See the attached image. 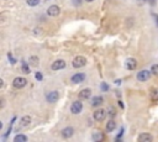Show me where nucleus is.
I'll return each instance as SVG.
<instances>
[{"mask_svg":"<svg viewBox=\"0 0 158 142\" xmlns=\"http://www.w3.org/2000/svg\"><path fill=\"white\" fill-rule=\"evenodd\" d=\"M26 84H27V80H26V78H24V77H16V78L13 80V85H14V88H16V89H22Z\"/></svg>","mask_w":158,"mask_h":142,"instance_id":"nucleus-1","label":"nucleus"},{"mask_svg":"<svg viewBox=\"0 0 158 142\" xmlns=\"http://www.w3.org/2000/svg\"><path fill=\"white\" fill-rule=\"evenodd\" d=\"M73 67L74 68H82L87 64V59L85 57H83V56H77L74 59H73Z\"/></svg>","mask_w":158,"mask_h":142,"instance_id":"nucleus-2","label":"nucleus"},{"mask_svg":"<svg viewBox=\"0 0 158 142\" xmlns=\"http://www.w3.org/2000/svg\"><path fill=\"white\" fill-rule=\"evenodd\" d=\"M82 109H83V103H80L79 100L74 101V103L72 104V106H70V111H72V114H74V115L79 114L80 111H82Z\"/></svg>","mask_w":158,"mask_h":142,"instance_id":"nucleus-3","label":"nucleus"},{"mask_svg":"<svg viewBox=\"0 0 158 142\" xmlns=\"http://www.w3.org/2000/svg\"><path fill=\"white\" fill-rule=\"evenodd\" d=\"M93 116H94V120L95 121H103L105 119V116H106V113H105V110H103V109H98L94 111Z\"/></svg>","mask_w":158,"mask_h":142,"instance_id":"nucleus-4","label":"nucleus"},{"mask_svg":"<svg viewBox=\"0 0 158 142\" xmlns=\"http://www.w3.org/2000/svg\"><path fill=\"white\" fill-rule=\"evenodd\" d=\"M73 134H74V129H73L72 126L64 127V129L62 130V132H61V135H62L63 138H69V137L73 136Z\"/></svg>","mask_w":158,"mask_h":142,"instance_id":"nucleus-5","label":"nucleus"},{"mask_svg":"<svg viewBox=\"0 0 158 142\" xmlns=\"http://www.w3.org/2000/svg\"><path fill=\"white\" fill-rule=\"evenodd\" d=\"M59 13H61V10H59V7H58L57 5H51V6L47 9V14H48L49 16L56 17V16L59 15Z\"/></svg>","mask_w":158,"mask_h":142,"instance_id":"nucleus-6","label":"nucleus"},{"mask_svg":"<svg viewBox=\"0 0 158 142\" xmlns=\"http://www.w3.org/2000/svg\"><path fill=\"white\" fill-rule=\"evenodd\" d=\"M84 79H85V74L84 73H77L72 77V83H74V84H79V83H83L84 82Z\"/></svg>","mask_w":158,"mask_h":142,"instance_id":"nucleus-7","label":"nucleus"},{"mask_svg":"<svg viewBox=\"0 0 158 142\" xmlns=\"http://www.w3.org/2000/svg\"><path fill=\"white\" fill-rule=\"evenodd\" d=\"M52 69L53 70H59V69H63L66 67V62L63 59H57V61H55L53 63H52Z\"/></svg>","mask_w":158,"mask_h":142,"instance_id":"nucleus-8","label":"nucleus"},{"mask_svg":"<svg viewBox=\"0 0 158 142\" xmlns=\"http://www.w3.org/2000/svg\"><path fill=\"white\" fill-rule=\"evenodd\" d=\"M151 73H152V72H148V70L143 69V70H141V72H139V74H137V79L140 80V82H146V80H148Z\"/></svg>","mask_w":158,"mask_h":142,"instance_id":"nucleus-9","label":"nucleus"},{"mask_svg":"<svg viewBox=\"0 0 158 142\" xmlns=\"http://www.w3.org/2000/svg\"><path fill=\"white\" fill-rule=\"evenodd\" d=\"M59 99V93L58 92H51L49 94H47V101L48 103H56V101Z\"/></svg>","mask_w":158,"mask_h":142,"instance_id":"nucleus-10","label":"nucleus"},{"mask_svg":"<svg viewBox=\"0 0 158 142\" xmlns=\"http://www.w3.org/2000/svg\"><path fill=\"white\" fill-rule=\"evenodd\" d=\"M136 67H137V61H136L135 58H129L127 61H126V68H127L129 70H133Z\"/></svg>","mask_w":158,"mask_h":142,"instance_id":"nucleus-11","label":"nucleus"},{"mask_svg":"<svg viewBox=\"0 0 158 142\" xmlns=\"http://www.w3.org/2000/svg\"><path fill=\"white\" fill-rule=\"evenodd\" d=\"M30 124H31V117H30V116H24V117H21V120H20V127H21V129L28 127Z\"/></svg>","mask_w":158,"mask_h":142,"instance_id":"nucleus-12","label":"nucleus"},{"mask_svg":"<svg viewBox=\"0 0 158 142\" xmlns=\"http://www.w3.org/2000/svg\"><path fill=\"white\" fill-rule=\"evenodd\" d=\"M91 95V90L90 89H83L79 92V99H89Z\"/></svg>","mask_w":158,"mask_h":142,"instance_id":"nucleus-13","label":"nucleus"},{"mask_svg":"<svg viewBox=\"0 0 158 142\" xmlns=\"http://www.w3.org/2000/svg\"><path fill=\"white\" fill-rule=\"evenodd\" d=\"M103 103H104V99H103V96H99V95L98 96H94L93 100H91V105L95 106V108L97 106H100Z\"/></svg>","mask_w":158,"mask_h":142,"instance_id":"nucleus-14","label":"nucleus"},{"mask_svg":"<svg viewBox=\"0 0 158 142\" xmlns=\"http://www.w3.org/2000/svg\"><path fill=\"white\" fill-rule=\"evenodd\" d=\"M153 140V137L150 134H141L139 136V141L140 142H151Z\"/></svg>","mask_w":158,"mask_h":142,"instance_id":"nucleus-15","label":"nucleus"},{"mask_svg":"<svg viewBox=\"0 0 158 142\" xmlns=\"http://www.w3.org/2000/svg\"><path fill=\"white\" fill-rule=\"evenodd\" d=\"M93 140L95 141V142H100L104 140V135L101 131H94L93 132Z\"/></svg>","mask_w":158,"mask_h":142,"instance_id":"nucleus-16","label":"nucleus"},{"mask_svg":"<svg viewBox=\"0 0 158 142\" xmlns=\"http://www.w3.org/2000/svg\"><path fill=\"white\" fill-rule=\"evenodd\" d=\"M115 127H116V123H115L114 120H109V123L106 124V131H108V132H111V131H114Z\"/></svg>","mask_w":158,"mask_h":142,"instance_id":"nucleus-17","label":"nucleus"},{"mask_svg":"<svg viewBox=\"0 0 158 142\" xmlns=\"http://www.w3.org/2000/svg\"><path fill=\"white\" fill-rule=\"evenodd\" d=\"M14 141L15 142H27V136H25V135H16Z\"/></svg>","mask_w":158,"mask_h":142,"instance_id":"nucleus-18","label":"nucleus"},{"mask_svg":"<svg viewBox=\"0 0 158 142\" xmlns=\"http://www.w3.org/2000/svg\"><path fill=\"white\" fill-rule=\"evenodd\" d=\"M28 64H31L32 67H36L37 64H38V58L36 57V56H32V57H30V59H28Z\"/></svg>","mask_w":158,"mask_h":142,"instance_id":"nucleus-19","label":"nucleus"},{"mask_svg":"<svg viewBox=\"0 0 158 142\" xmlns=\"http://www.w3.org/2000/svg\"><path fill=\"white\" fill-rule=\"evenodd\" d=\"M151 99L153 101H158V89H152V92H151Z\"/></svg>","mask_w":158,"mask_h":142,"instance_id":"nucleus-20","label":"nucleus"},{"mask_svg":"<svg viewBox=\"0 0 158 142\" xmlns=\"http://www.w3.org/2000/svg\"><path fill=\"white\" fill-rule=\"evenodd\" d=\"M40 4V0H27V5L28 6H36Z\"/></svg>","mask_w":158,"mask_h":142,"instance_id":"nucleus-21","label":"nucleus"},{"mask_svg":"<svg viewBox=\"0 0 158 142\" xmlns=\"http://www.w3.org/2000/svg\"><path fill=\"white\" fill-rule=\"evenodd\" d=\"M151 72H152L154 75H158V64H154V66H152V68H151Z\"/></svg>","mask_w":158,"mask_h":142,"instance_id":"nucleus-22","label":"nucleus"},{"mask_svg":"<svg viewBox=\"0 0 158 142\" xmlns=\"http://www.w3.org/2000/svg\"><path fill=\"white\" fill-rule=\"evenodd\" d=\"M22 70H24L26 74L30 73V69H28V67H27V63H25V62H22Z\"/></svg>","mask_w":158,"mask_h":142,"instance_id":"nucleus-23","label":"nucleus"},{"mask_svg":"<svg viewBox=\"0 0 158 142\" xmlns=\"http://www.w3.org/2000/svg\"><path fill=\"white\" fill-rule=\"evenodd\" d=\"M109 114L111 115V116H115V110H114V108H109Z\"/></svg>","mask_w":158,"mask_h":142,"instance_id":"nucleus-24","label":"nucleus"},{"mask_svg":"<svg viewBox=\"0 0 158 142\" xmlns=\"http://www.w3.org/2000/svg\"><path fill=\"white\" fill-rule=\"evenodd\" d=\"M36 79H37V80H42V74H41L40 72L36 73Z\"/></svg>","mask_w":158,"mask_h":142,"instance_id":"nucleus-25","label":"nucleus"},{"mask_svg":"<svg viewBox=\"0 0 158 142\" xmlns=\"http://www.w3.org/2000/svg\"><path fill=\"white\" fill-rule=\"evenodd\" d=\"M146 1L150 5H154V4H156V0H146Z\"/></svg>","mask_w":158,"mask_h":142,"instance_id":"nucleus-26","label":"nucleus"},{"mask_svg":"<svg viewBox=\"0 0 158 142\" xmlns=\"http://www.w3.org/2000/svg\"><path fill=\"white\" fill-rule=\"evenodd\" d=\"M101 89H103V90H108L109 88H108V85L105 84V83H103V84H101Z\"/></svg>","mask_w":158,"mask_h":142,"instance_id":"nucleus-27","label":"nucleus"},{"mask_svg":"<svg viewBox=\"0 0 158 142\" xmlns=\"http://www.w3.org/2000/svg\"><path fill=\"white\" fill-rule=\"evenodd\" d=\"M73 3H74V5H80L82 0H73Z\"/></svg>","mask_w":158,"mask_h":142,"instance_id":"nucleus-28","label":"nucleus"},{"mask_svg":"<svg viewBox=\"0 0 158 142\" xmlns=\"http://www.w3.org/2000/svg\"><path fill=\"white\" fill-rule=\"evenodd\" d=\"M153 17H154V19H156V22H157V24H156V25H157V26H158V16H157V15H156V14H153Z\"/></svg>","mask_w":158,"mask_h":142,"instance_id":"nucleus-29","label":"nucleus"},{"mask_svg":"<svg viewBox=\"0 0 158 142\" xmlns=\"http://www.w3.org/2000/svg\"><path fill=\"white\" fill-rule=\"evenodd\" d=\"M4 105H5V100H4V98H1V109L4 108Z\"/></svg>","mask_w":158,"mask_h":142,"instance_id":"nucleus-30","label":"nucleus"},{"mask_svg":"<svg viewBox=\"0 0 158 142\" xmlns=\"http://www.w3.org/2000/svg\"><path fill=\"white\" fill-rule=\"evenodd\" d=\"M115 83H116L118 85H120V84H121V80H116V82H115Z\"/></svg>","mask_w":158,"mask_h":142,"instance_id":"nucleus-31","label":"nucleus"},{"mask_svg":"<svg viewBox=\"0 0 158 142\" xmlns=\"http://www.w3.org/2000/svg\"><path fill=\"white\" fill-rule=\"evenodd\" d=\"M85 1H88V3H90V1H94V0H85Z\"/></svg>","mask_w":158,"mask_h":142,"instance_id":"nucleus-32","label":"nucleus"},{"mask_svg":"<svg viewBox=\"0 0 158 142\" xmlns=\"http://www.w3.org/2000/svg\"><path fill=\"white\" fill-rule=\"evenodd\" d=\"M139 1H145V0H139Z\"/></svg>","mask_w":158,"mask_h":142,"instance_id":"nucleus-33","label":"nucleus"}]
</instances>
